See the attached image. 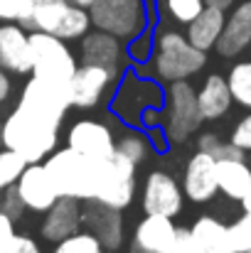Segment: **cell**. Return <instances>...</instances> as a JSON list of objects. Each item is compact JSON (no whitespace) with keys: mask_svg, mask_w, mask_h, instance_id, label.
<instances>
[{"mask_svg":"<svg viewBox=\"0 0 251 253\" xmlns=\"http://www.w3.org/2000/svg\"><path fill=\"white\" fill-rule=\"evenodd\" d=\"M32 12V0H0V22L25 25Z\"/></svg>","mask_w":251,"mask_h":253,"instance_id":"cell-33","label":"cell"},{"mask_svg":"<svg viewBox=\"0 0 251 253\" xmlns=\"http://www.w3.org/2000/svg\"><path fill=\"white\" fill-rule=\"evenodd\" d=\"M22 27L30 32H50L69 42L82 40L91 30V17L89 7L77 5L74 0H32V12Z\"/></svg>","mask_w":251,"mask_h":253,"instance_id":"cell-4","label":"cell"},{"mask_svg":"<svg viewBox=\"0 0 251 253\" xmlns=\"http://www.w3.org/2000/svg\"><path fill=\"white\" fill-rule=\"evenodd\" d=\"M131 253H148V251H143V249H138V246H133V244H131Z\"/></svg>","mask_w":251,"mask_h":253,"instance_id":"cell-44","label":"cell"},{"mask_svg":"<svg viewBox=\"0 0 251 253\" xmlns=\"http://www.w3.org/2000/svg\"><path fill=\"white\" fill-rule=\"evenodd\" d=\"M163 91L160 86L148 82L141 74H126L113 98V113L131 126H141L143 116L153 108H163Z\"/></svg>","mask_w":251,"mask_h":253,"instance_id":"cell-9","label":"cell"},{"mask_svg":"<svg viewBox=\"0 0 251 253\" xmlns=\"http://www.w3.org/2000/svg\"><path fill=\"white\" fill-rule=\"evenodd\" d=\"M67 145L91 160H108L116 153V140L111 128L94 118H82L69 128Z\"/></svg>","mask_w":251,"mask_h":253,"instance_id":"cell-14","label":"cell"},{"mask_svg":"<svg viewBox=\"0 0 251 253\" xmlns=\"http://www.w3.org/2000/svg\"><path fill=\"white\" fill-rule=\"evenodd\" d=\"M229 226V246L232 253L251 251V214L244 211L237 221L227 224Z\"/></svg>","mask_w":251,"mask_h":253,"instance_id":"cell-31","label":"cell"},{"mask_svg":"<svg viewBox=\"0 0 251 253\" xmlns=\"http://www.w3.org/2000/svg\"><path fill=\"white\" fill-rule=\"evenodd\" d=\"M0 143L2 148L20 153L27 163H45V158L57 150L59 128H52L22 108H15L0 128Z\"/></svg>","mask_w":251,"mask_h":253,"instance_id":"cell-3","label":"cell"},{"mask_svg":"<svg viewBox=\"0 0 251 253\" xmlns=\"http://www.w3.org/2000/svg\"><path fill=\"white\" fill-rule=\"evenodd\" d=\"M45 168L50 172L59 197H74L82 202L96 199L103 160H91V158H86L67 145V148L47 155Z\"/></svg>","mask_w":251,"mask_h":253,"instance_id":"cell-1","label":"cell"},{"mask_svg":"<svg viewBox=\"0 0 251 253\" xmlns=\"http://www.w3.org/2000/svg\"><path fill=\"white\" fill-rule=\"evenodd\" d=\"M242 253H251V251H242Z\"/></svg>","mask_w":251,"mask_h":253,"instance_id":"cell-45","label":"cell"},{"mask_svg":"<svg viewBox=\"0 0 251 253\" xmlns=\"http://www.w3.org/2000/svg\"><path fill=\"white\" fill-rule=\"evenodd\" d=\"M182 192L195 204H204V202L214 199V194L219 192V184H217V160L209 153L197 150L187 160L185 174H182Z\"/></svg>","mask_w":251,"mask_h":253,"instance_id":"cell-16","label":"cell"},{"mask_svg":"<svg viewBox=\"0 0 251 253\" xmlns=\"http://www.w3.org/2000/svg\"><path fill=\"white\" fill-rule=\"evenodd\" d=\"M82 62L106 67L118 79L123 74V64H126L123 40H118L103 30H94V32L89 30L82 37Z\"/></svg>","mask_w":251,"mask_h":253,"instance_id":"cell-18","label":"cell"},{"mask_svg":"<svg viewBox=\"0 0 251 253\" xmlns=\"http://www.w3.org/2000/svg\"><path fill=\"white\" fill-rule=\"evenodd\" d=\"M182 202H185L182 184L172 174H167L163 169L148 172V177L143 182V194H141V204H143L146 214L177 216L182 211Z\"/></svg>","mask_w":251,"mask_h":253,"instance_id":"cell-11","label":"cell"},{"mask_svg":"<svg viewBox=\"0 0 251 253\" xmlns=\"http://www.w3.org/2000/svg\"><path fill=\"white\" fill-rule=\"evenodd\" d=\"M175 234H177V226L172 224V216L146 214L138 221L131 244L148 253H165L170 249V244L175 241Z\"/></svg>","mask_w":251,"mask_h":253,"instance_id":"cell-21","label":"cell"},{"mask_svg":"<svg viewBox=\"0 0 251 253\" xmlns=\"http://www.w3.org/2000/svg\"><path fill=\"white\" fill-rule=\"evenodd\" d=\"M0 67L10 74H32V44L30 30L20 22L0 25Z\"/></svg>","mask_w":251,"mask_h":253,"instance_id":"cell-17","label":"cell"},{"mask_svg":"<svg viewBox=\"0 0 251 253\" xmlns=\"http://www.w3.org/2000/svg\"><path fill=\"white\" fill-rule=\"evenodd\" d=\"M15 189H17L25 209L35 211V214H45L59 199V192L45 168V163H27L25 172L15 182Z\"/></svg>","mask_w":251,"mask_h":253,"instance_id":"cell-13","label":"cell"},{"mask_svg":"<svg viewBox=\"0 0 251 253\" xmlns=\"http://www.w3.org/2000/svg\"><path fill=\"white\" fill-rule=\"evenodd\" d=\"M197 150L209 153L214 160H242V158H244V150H239L232 140L224 143L217 133H204V135H200Z\"/></svg>","mask_w":251,"mask_h":253,"instance_id":"cell-27","label":"cell"},{"mask_svg":"<svg viewBox=\"0 0 251 253\" xmlns=\"http://www.w3.org/2000/svg\"><path fill=\"white\" fill-rule=\"evenodd\" d=\"M25 168H27V160L20 153H15L10 148L0 150V194L20 179V174L25 172Z\"/></svg>","mask_w":251,"mask_h":253,"instance_id":"cell-30","label":"cell"},{"mask_svg":"<svg viewBox=\"0 0 251 253\" xmlns=\"http://www.w3.org/2000/svg\"><path fill=\"white\" fill-rule=\"evenodd\" d=\"M153 74L158 82L172 84V82H187L202 67L207 64V52L197 49L187 35L175 32V30H163L155 37V49L151 57Z\"/></svg>","mask_w":251,"mask_h":253,"instance_id":"cell-2","label":"cell"},{"mask_svg":"<svg viewBox=\"0 0 251 253\" xmlns=\"http://www.w3.org/2000/svg\"><path fill=\"white\" fill-rule=\"evenodd\" d=\"M17 108H22L25 113L35 116L37 121H42L52 128H59L72 106H69V98H67V86H59L54 82H47V79H40V77L32 74L30 82L22 88Z\"/></svg>","mask_w":251,"mask_h":253,"instance_id":"cell-8","label":"cell"},{"mask_svg":"<svg viewBox=\"0 0 251 253\" xmlns=\"http://www.w3.org/2000/svg\"><path fill=\"white\" fill-rule=\"evenodd\" d=\"M74 2H77V5H82V7H91L96 0H74Z\"/></svg>","mask_w":251,"mask_h":253,"instance_id":"cell-43","label":"cell"},{"mask_svg":"<svg viewBox=\"0 0 251 253\" xmlns=\"http://www.w3.org/2000/svg\"><path fill=\"white\" fill-rule=\"evenodd\" d=\"M153 49H155V44H153L151 35L143 32L141 37L131 40V49H128V54H131L136 62H148V59L153 57Z\"/></svg>","mask_w":251,"mask_h":253,"instance_id":"cell-37","label":"cell"},{"mask_svg":"<svg viewBox=\"0 0 251 253\" xmlns=\"http://www.w3.org/2000/svg\"><path fill=\"white\" fill-rule=\"evenodd\" d=\"M197 101H200V113H202L204 121L222 118L232 106V91L227 84V77L209 74L202 82V86L197 88Z\"/></svg>","mask_w":251,"mask_h":253,"instance_id":"cell-23","label":"cell"},{"mask_svg":"<svg viewBox=\"0 0 251 253\" xmlns=\"http://www.w3.org/2000/svg\"><path fill=\"white\" fill-rule=\"evenodd\" d=\"M217 184L227 199H242L251 189V168L242 160H217Z\"/></svg>","mask_w":251,"mask_h":253,"instance_id":"cell-24","label":"cell"},{"mask_svg":"<svg viewBox=\"0 0 251 253\" xmlns=\"http://www.w3.org/2000/svg\"><path fill=\"white\" fill-rule=\"evenodd\" d=\"M15 236V219L7 216L2 209H0V251L5 249V244Z\"/></svg>","mask_w":251,"mask_h":253,"instance_id":"cell-39","label":"cell"},{"mask_svg":"<svg viewBox=\"0 0 251 253\" xmlns=\"http://www.w3.org/2000/svg\"><path fill=\"white\" fill-rule=\"evenodd\" d=\"M10 93H12V82H10L7 72L0 67V103H5L10 98Z\"/></svg>","mask_w":251,"mask_h":253,"instance_id":"cell-40","label":"cell"},{"mask_svg":"<svg viewBox=\"0 0 251 253\" xmlns=\"http://www.w3.org/2000/svg\"><path fill=\"white\" fill-rule=\"evenodd\" d=\"M116 150L121 155H126L133 165H141L148 158V153H151V138H146L138 130H131L121 140H116Z\"/></svg>","mask_w":251,"mask_h":253,"instance_id":"cell-29","label":"cell"},{"mask_svg":"<svg viewBox=\"0 0 251 253\" xmlns=\"http://www.w3.org/2000/svg\"><path fill=\"white\" fill-rule=\"evenodd\" d=\"M227 84L232 91V101L251 111V62H237L227 74Z\"/></svg>","mask_w":251,"mask_h":253,"instance_id":"cell-26","label":"cell"},{"mask_svg":"<svg viewBox=\"0 0 251 253\" xmlns=\"http://www.w3.org/2000/svg\"><path fill=\"white\" fill-rule=\"evenodd\" d=\"M0 209H2L7 216H12V219H20V216H22L25 204H22V199H20V194H17L15 184H12V187H7V189L0 194Z\"/></svg>","mask_w":251,"mask_h":253,"instance_id":"cell-35","label":"cell"},{"mask_svg":"<svg viewBox=\"0 0 251 253\" xmlns=\"http://www.w3.org/2000/svg\"><path fill=\"white\" fill-rule=\"evenodd\" d=\"M103 251H106L103 244L91 231H77V234L57 241L52 253H103Z\"/></svg>","mask_w":251,"mask_h":253,"instance_id":"cell-28","label":"cell"},{"mask_svg":"<svg viewBox=\"0 0 251 253\" xmlns=\"http://www.w3.org/2000/svg\"><path fill=\"white\" fill-rule=\"evenodd\" d=\"M239 202H242V209L251 214V189L247 192V194H244V197H242V199H239Z\"/></svg>","mask_w":251,"mask_h":253,"instance_id":"cell-42","label":"cell"},{"mask_svg":"<svg viewBox=\"0 0 251 253\" xmlns=\"http://www.w3.org/2000/svg\"><path fill=\"white\" fill-rule=\"evenodd\" d=\"M192 236L207 253H232L229 246V226L214 216H200L192 224Z\"/></svg>","mask_w":251,"mask_h":253,"instance_id":"cell-25","label":"cell"},{"mask_svg":"<svg viewBox=\"0 0 251 253\" xmlns=\"http://www.w3.org/2000/svg\"><path fill=\"white\" fill-rule=\"evenodd\" d=\"M232 143L244 150V153H251V113H247L232 130Z\"/></svg>","mask_w":251,"mask_h":253,"instance_id":"cell-36","label":"cell"},{"mask_svg":"<svg viewBox=\"0 0 251 253\" xmlns=\"http://www.w3.org/2000/svg\"><path fill=\"white\" fill-rule=\"evenodd\" d=\"M237 0H204V5H214V7H222V10H229Z\"/></svg>","mask_w":251,"mask_h":253,"instance_id":"cell-41","label":"cell"},{"mask_svg":"<svg viewBox=\"0 0 251 253\" xmlns=\"http://www.w3.org/2000/svg\"><path fill=\"white\" fill-rule=\"evenodd\" d=\"M113 82H116V77L106 67L82 62L77 67L74 77L67 84L69 106H74V108H94V106H99Z\"/></svg>","mask_w":251,"mask_h":253,"instance_id":"cell-12","label":"cell"},{"mask_svg":"<svg viewBox=\"0 0 251 253\" xmlns=\"http://www.w3.org/2000/svg\"><path fill=\"white\" fill-rule=\"evenodd\" d=\"M82 229V199L74 197H59L42 219V239H47L50 244H57L72 234H77Z\"/></svg>","mask_w":251,"mask_h":253,"instance_id":"cell-19","label":"cell"},{"mask_svg":"<svg viewBox=\"0 0 251 253\" xmlns=\"http://www.w3.org/2000/svg\"><path fill=\"white\" fill-rule=\"evenodd\" d=\"M30 44H32V74L59 86L69 84L79 64L74 59V52L67 47V40L32 30Z\"/></svg>","mask_w":251,"mask_h":253,"instance_id":"cell-7","label":"cell"},{"mask_svg":"<svg viewBox=\"0 0 251 253\" xmlns=\"http://www.w3.org/2000/svg\"><path fill=\"white\" fill-rule=\"evenodd\" d=\"M0 253H42V251H40V246H37L35 239L22 236V234H15V236L5 244V249Z\"/></svg>","mask_w":251,"mask_h":253,"instance_id":"cell-38","label":"cell"},{"mask_svg":"<svg viewBox=\"0 0 251 253\" xmlns=\"http://www.w3.org/2000/svg\"><path fill=\"white\" fill-rule=\"evenodd\" d=\"M224 12L227 10H222V7L204 5L202 12L192 22H187V40L197 49H202V52L214 49L217 42H219V35L224 30V22H227V15Z\"/></svg>","mask_w":251,"mask_h":253,"instance_id":"cell-22","label":"cell"},{"mask_svg":"<svg viewBox=\"0 0 251 253\" xmlns=\"http://www.w3.org/2000/svg\"><path fill=\"white\" fill-rule=\"evenodd\" d=\"M136 168L138 165L116 150L108 160H103L96 199L113 209H126L136 197Z\"/></svg>","mask_w":251,"mask_h":253,"instance_id":"cell-10","label":"cell"},{"mask_svg":"<svg viewBox=\"0 0 251 253\" xmlns=\"http://www.w3.org/2000/svg\"><path fill=\"white\" fill-rule=\"evenodd\" d=\"M163 5H165V12L170 20L187 25L202 12L204 0H163Z\"/></svg>","mask_w":251,"mask_h":253,"instance_id":"cell-32","label":"cell"},{"mask_svg":"<svg viewBox=\"0 0 251 253\" xmlns=\"http://www.w3.org/2000/svg\"><path fill=\"white\" fill-rule=\"evenodd\" d=\"M82 226L91 231L103 249H118L123 244V214L99 199H86L82 207Z\"/></svg>","mask_w":251,"mask_h":253,"instance_id":"cell-15","label":"cell"},{"mask_svg":"<svg viewBox=\"0 0 251 253\" xmlns=\"http://www.w3.org/2000/svg\"><path fill=\"white\" fill-rule=\"evenodd\" d=\"M197 91L187 82H172L167 84L160 108V123L170 143H185L195 130H200L202 123Z\"/></svg>","mask_w":251,"mask_h":253,"instance_id":"cell-6","label":"cell"},{"mask_svg":"<svg viewBox=\"0 0 251 253\" xmlns=\"http://www.w3.org/2000/svg\"><path fill=\"white\" fill-rule=\"evenodd\" d=\"M91 25L123 42H131L148 32L151 10L148 0H96L89 7Z\"/></svg>","mask_w":251,"mask_h":253,"instance_id":"cell-5","label":"cell"},{"mask_svg":"<svg viewBox=\"0 0 251 253\" xmlns=\"http://www.w3.org/2000/svg\"><path fill=\"white\" fill-rule=\"evenodd\" d=\"M165 253H207V251L197 244V239L192 236L190 229H180V226H177L175 241L170 244V249H167Z\"/></svg>","mask_w":251,"mask_h":253,"instance_id":"cell-34","label":"cell"},{"mask_svg":"<svg viewBox=\"0 0 251 253\" xmlns=\"http://www.w3.org/2000/svg\"><path fill=\"white\" fill-rule=\"evenodd\" d=\"M251 44V0L234 2L232 15L224 22V30L217 42V52L222 57H237Z\"/></svg>","mask_w":251,"mask_h":253,"instance_id":"cell-20","label":"cell"}]
</instances>
